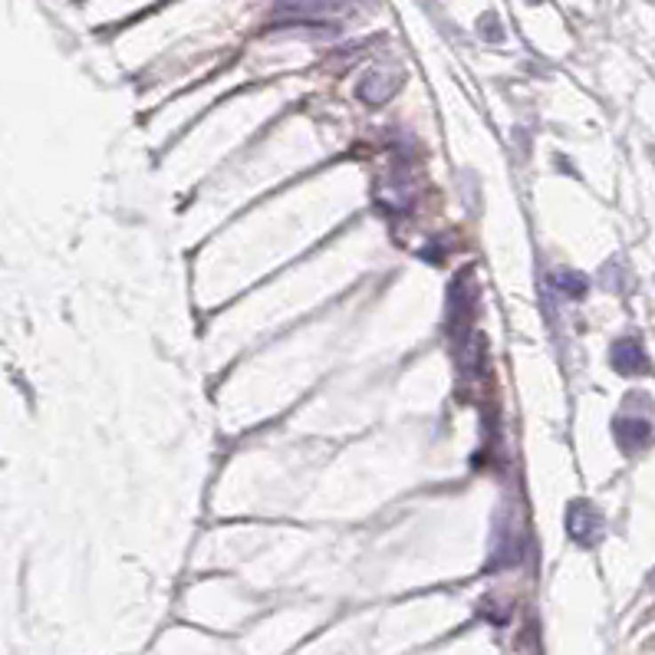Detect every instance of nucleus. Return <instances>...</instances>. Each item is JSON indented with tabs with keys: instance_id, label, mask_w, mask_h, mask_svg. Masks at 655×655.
I'll return each instance as SVG.
<instances>
[{
	"instance_id": "39448f33",
	"label": "nucleus",
	"mask_w": 655,
	"mask_h": 655,
	"mask_svg": "<svg viewBox=\"0 0 655 655\" xmlns=\"http://www.w3.org/2000/svg\"><path fill=\"white\" fill-rule=\"evenodd\" d=\"M399 89V79L386 76V73H369L359 86V96L369 102V106H382L386 100H392V92Z\"/></svg>"
},
{
	"instance_id": "423d86ee",
	"label": "nucleus",
	"mask_w": 655,
	"mask_h": 655,
	"mask_svg": "<svg viewBox=\"0 0 655 655\" xmlns=\"http://www.w3.org/2000/svg\"><path fill=\"white\" fill-rule=\"evenodd\" d=\"M554 287H560L567 297L579 300V297L587 293V277H583V274H570V270H563V274H554Z\"/></svg>"
},
{
	"instance_id": "7ed1b4c3",
	"label": "nucleus",
	"mask_w": 655,
	"mask_h": 655,
	"mask_svg": "<svg viewBox=\"0 0 655 655\" xmlns=\"http://www.w3.org/2000/svg\"><path fill=\"white\" fill-rule=\"evenodd\" d=\"M612 435H616V442H619V448L626 455H635L652 438V425L645 422V419H616L612 422Z\"/></svg>"
},
{
	"instance_id": "0eeeda50",
	"label": "nucleus",
	"mask_w": 655,
	"mask_h": 655,
	"mask_svg": "<svg viewBox=\"0 0 655 655\" xmlns=\"http://www.w3.org/2000/svg\"><path fill=\"white\" fill-rule=\"evenodd\" d=\"M481 34L488 36V40H500V30H498V17H494V13H484V17H481Z\"/></svg>"
},
{
	"instance_id": "20e7f679",
	"label": "nucleus",
	"mask_w": 655,
	"mask_h": 655,
	"mask_svg": "<svg viewBox=\"0 0 655 655\" xmlns=\"http://www.w3.org/2000/svg\"><path fill=\"white\" fill-rule=\"evenodd\" d=\"M355 0H277L280 11L293 13V17H326V13H339L353 7Z\"/></svg>"
},
{
	"instance_id": "f03ea898",
	"label": "nucleus",
	"mask_w": 655,
	"mask_h": 655,
	"mask_svg": "<svg viewBox=\"0 0 655 655\" xmlns=\"http://www.w3.org/2000/svg\"><path fill=\"white\" fill-rule=\"evenodd\" d=\"M610 359L619 376H649L652 372V363H649L645 349L639 346V339H619L612 346Z\"/></svg>"
},
{
	"instance_id": "6e6552de",
	"label": "nucleus",
	"mask_w": 655,
	"mask_h": 655,
	"mask_svg": "<svg viewBox=\"0 0 655 655\" xmlns=\"http://www.w3.org/2000/svg\"><path fill=\"white\" fill-rule=\"evenodd\" d=\"M649 587H652V589H655V570H652V577H649Z\"/></svg>"
},
{
	"instance_id": "1a4fd4ad",
	"label": "nucleus",
	"mask_w": 655,
	"mask_h": 655,
	"mask_svg": "<svg viewBox=\"0 0 655 655\" xmlns=\"http://www.w3.org/2000/svg\"><path fill=\"white\" fill-rule=\"evenodd\" d=\"M533 4H537V0H533Z\"/></svg>"
},
{
	"instance_id": "f257e3e1",
	"label": "nucleus",
	"mask_w": 655,
	"mask_h": 655,
	"mask_svg": "<svg viewBox=\"0 0 655 655\" xmlns=\"http://www.w3.org/2000/svg\"><path fill=\"white\" fill-rule=\"evenodd\" d=\"M570 537L583 547H593L603 537V514L589 504V500H573L567 514Z\"/></svg>"
}]
</instances>
